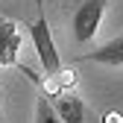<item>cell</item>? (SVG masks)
<instances>
[{
	"label": "cell",
	"mask_w": 123,
	"mask_h": 123,
	"mask_svg": "<svg viewBox=\"0 0 123 123\" xmlns=\"http://www.w3.org/2000/svg\"><path fill=\"white\" fill-rule=\"evenodd\" d=\"M29 38L35 44V53H38V62L44 70H59L62 68V59H59V50H56V41H53V32H50V24L47 18L41 15V0H38V21L29 26Z\"/></svg>",
	"instance_id": "obj_1"
},
{
	"label": "cell",
	"mask_w": 123,
	"mask_h": 123,
	"mask_svg": "<svg viewBox=\"0 0 123 123\" xmlns=\"http://www.w3.org/2000/svg\"><path fill=\"white\" fill-rule=\"evenodd\" d=\"M105 6H109V0H82L79 3V9L73 15V38L79 44H85L97 35Z\"/></svg>",
	"instance_id": "obj_2"
},
{
	"label": "cell",
	"mask_w": 123,
	"mask_h": 123,
	"mask_svg": "<svg viewBox=\"0 0 123 123\" xmlns=\"http://www.w3.org/2000/svg\"><path fill=\"white\" fill-rule=\"evenodd\" d=\"M21 32H18V24L9 21V18H0V68L15 65L21 50Z\"/></svg>",
	"instance_id": "obj_3"
},
{
	"label": "cell",
	"mask_w": 123,
	"mask_h": 123,
	"mask_svg": "<svg viewBox=\"0 0 123 123\" xmlns=\"http://www.w3.org/2000/svg\"><path fill=\"white\" fill-rule=\"evenodd\" d=\"M53 109L62 117V123H88V109L76 94H65V91L56 94L53 97Z\"/></svg>",
	"instance_id": "obj_4"
},
{
	"label": "cell",
	"mask_w": 123,
	"mask_h": 123,
	"mask_svg": "<svg viewBox=\"0 0 123 123\" xmlns=\"http://www.w3.org/2000/svg\"><path fill=\"white\" fill-rule=\"evenodd\" d=\"M82 62H97V65H109V68L123 65V35H117V38H111L109 44H103V47L85 53Z\"/></svg>",
	"instance_id": "obj_5"
},
{
	"label": "cell",
	"mask_w": 123,
	"mask_h": 123,
	"mask_svg": "<svg viewBox=\"0 0 123 123\" xmlns=\"http://www.w3.org/2000/svg\"><path fill=\"white\" fill-rule=\"evenodd\" d=\"M76 85V73L70 70V68H59V70H50L47 73V79H44V91L47 94H62V91H68V88H73Z\"/></svg>",
	"instance_id": "obj_6"
},
{
	"label": "cell",
	"mask_w": 123,
	"mask_h": 123,
	"mask_svg": "<svg viewBox=\"0 0 123 123\" xmlns=\"http://www.w3.org/2000/svg\"><path fill=\"white\" fill-rule=\"evenodd\" d=\"M35 123H62V117L56 114L53 103L47 97H38V103H35Z\"/></svg>",
	"instance_id": "obj_7"
},
{
	"label": "cell",
	"mask_w": 123,
	"mask_h": 123,
	"mask_svg": "<svg viewBox=\"0 0 123 123\" xmlns=\"http://www.w3.org/2000/svg\"><path fill=\"white\" fill-rule=\"evenodd\" d=\"M103 123H123V114H114V111H111V114H105Z\"/></svg>",
	"instance_id": "obj_8"
}]
</instances>
